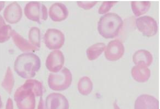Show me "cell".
I'll list each match as a JSON object with an SVG mask.
<instances>
[{
    "mask_svg": "<svg viewBox=\"0 0 160 109\" xmlns=\"http://www.w3.org/2000/svg\"><path fill=\"white\" fill-rule=\"evenodd\" d=\"M12 30V27L6 24L4 18L0 15V43L6 42L11 38Z\"/></svg>",
    "mask_w": 160,
    "mask_h": 109,
    "instance_id": "20",
    "label": "cell"
},
{
    "mask_svg": "<svg viewBox=\"0 0 160 109\" xmlns=\"http://www.w3.org/2000/svg\"><path fill=\"white\" fill-rule=\"evenodd\" d=\"M136 23L138 30L142 33L144 36L151 37L155 35L158 32L157 22L150 16L139 17L136 19Z\"/></svg>",
    "mask_w": 160,
    "mask_h": 109,
    "instance_id": "6",
    "label": "cell"
},
{
    "mask_svg": "<svg viewBox=\"0 0 160 109\" xmlns=\"http://www.w3.org/2000/svg\"><path fill=\"white\" fill-rule=\"evenodd\" d=\"M14 82L15 81L12 71L11 67H8L1 85L3 88L7 91V93L11 94L14 86Z\"/></svg>",
    "mask_w": 160,
    "mask_h": 109,
    "instance_id": "21",
    "label": "cell"
},
{
    "mask_svg": "<svg viewBox=\"0 0 160 109\" xmlns=\"http://www.w3.org/2000/svg\"><path fill=\"white\" fill-rule=\"evenodd\" d=\"M6 109H14L13 102L11 98H8L7 100Z\"/></svg>",
    "mask_w": 160,
    "mask_h": 109,
    "instance_id": "26",
    "label": "cell"
},
{
    "mask_svg": "<svg viewBox=\"0 0 160 109\" xmlns=\"http://www.w3.org/2000/svg\"><path fill=\"white\" fill-rule=\"evenodd\" d=\"M12 38L14 44L20 50L27 52H31L39 51L40 49L33 46L29 41L20 35L15 30H13L12 32Z\"/></svg>",
    "mask_w": 160,
    "mask_h": 109,
    "instance_id": "14",
    "label": "cell"
},
{
    "mask_svg": "<svg viewBox=\"0 0 160 109\" xmlns=\"http://www.w3.org/2000/svg\"><path fill=\"white\" fill-rule=\"evenodd\" d=\"M125 53V47L120 40L116 39L108 43L105 47V56L110 61H118L122 57Z\"/></svg>",
    "mask_w": 160,
    "mask_h": 109,
    "instance_id": "8",
    "label": "cell"
},
{
    "mask_svg": "<svg viewBox=\"0 0 160 109\" xmlns=\"http://www.w3.org/2000/svg\"><path fill=\"white\" fill-rule=\"evenodd\" d=\"M41 66V60L38 55L33 52H27L22 53L17 57L14 69L20 77L29 79L36 76Z\"/></svg>",
    "mask_w": 160,
    "mask_h": 109,
    "instance_id": "1",
    "label": "cell"
},
{
    "mask_svg": "<svg viewBox=\"0 0 160 109\" xmlns=\"http://www.w3.org/2000/svg\"><path fill=\"white\" fill-rule=\"evenodd\" d=\"M133 61L136 65L142 63H144L147 67H148L152 63L153 57L149 51L146 50H139L134 54Z\"/></svg>",
    "mask_w": 160,
    "mask_h": 109,
    "instance_id": "16",
    "label": "cell"
},
{
    "mask_svg": "<svg viewBox=\"0 0 160 109\" xmlns=\"http://www.w3.org/2000/svg\"><path fill=\"white\" fill-rule=\"evenodd\" d=\"M134 109H159V102L153 96L142 94L137 98Z\"/></svg>",
    "mask_w": 160,
    "mask_h": 109,
    "instance_id": "12",
    "label": "cell"
},
{
    "mask_svg": "<svg viewBox=\"0 0 160 109\" xmlns=\"http://www.w3.org/2000/svg\"><path fill=\"white\" fill-rule=\"evenodd\" d=\"M22 16V9L20 5L16 2L8 5L3 12L4 19L10 24H16L19 22Z\"/></svg>",
    "mask_w": 160,
    "mask_h": 109,
    "instance_id": "11",
    "label": "cell"
},
{
    "mask_svg": "<svg viewBox=\"0 0 160 109\" xmlns=\"http://www.w3.org/2000/svg\"><path fill=\"white\" fill-rule=\"evenodd\" d=\"M69 16V11L67 6L61 3H55L49 9V16L54 22H62Z\"/></svg>",
    "mask_w": 160,
    "mask_h": 109,
    "instance_id": "13",
    "label": "cell"
},
{
    "mask_svg": "<svg viewBox=\"0 0 160 109\" xmlns=\"http://www.w3.org/2000/svg\"><path fill=\"white\" fill-rule=\"evenodd\" d=\"M38 109H45L44 102L42 96L40 98V101L38 102Z\"/></svg>",
    "mask_w": 160,
    "mask_h": 109,
    "instance_id": "27",
    "label": "cell"
},
{
    "mask_svg": "<svg viewBox=\"0 0 160 109\" xmlns=\"http://www.w3.org/2000/svg\"><path fill=\"white\" fill-rule=\"evenodd\" d=\"M116 3H118V1H104L99 8V14H102L108 12Z\"/></svg>",
    "mask_w": 160,
    "mask_h": 109,
    "instance_id": "24",
    "label": "cell"
},
{
    "mask_svg": "<svg viewBox=\"0 0 160 109\" xmlns=\"http://www.w3.org/2000/svg\"><path fill=\"white\" fill-rule=\"evenodd\" d=\"M131 74L134 79L137 82L144 83L149 80L151 76V71L144 63H141L132 68Z\"/></svg>",
    "mask_w": 160,
    "mask_h": 109,
    "instance_id": "15",
    "label": "cell"
},
{
    "mask_svg": "<svg viewBox=\"0 0 160 109\" xmlns=\"http://www.w3.org/2000/svg\"><path fill=\"white\" fill-rule=\"evenodd\" d=\"M113 108H114V109H120V107L118 105L116 101L113 102Z\"/></svg>",
    "mask_w": 160,
    "mask_h": 109,
    "instance_id": "29",
    "label": "cell"
},
{
    "mask_svg": "<svg viewBox=\"0 0 160 109\" xmlns=\"http://www.w3.org/2000/svg\"><path fill=\"white\" fill-rule=\"evenodd\" d=\"M151 6L150 1H132V9L136 17L142 16L149 11Z\"/></svg>",
    "mask_w": 160,
    "mask_h": 109,
    "instance_id": "17",
    "label": "cell"
},
{
    "mask_svg": "<svg viewBox=\"0 0 160 109\" xmlns=\"http://www.w3.org/2000/svg\"><path fill=\"white\" fill-rule=\"evenodd\" d=\"M44 42L50 50L60 49L64 44V34L58 29H47L44 35Z\"/></svg>",
    "mask_w": 160,
    "mask_h": 109,
    "instance_id": "7",
    "label": "cell"
},
{
    "mask_svg": "<svg viewBox=\"0 0 160 109\" xmlns=\"http://www.w3.org/2000/svg\"><path fill=\"white\" fill-rule=\"evenodd\" d=\"M78 90L83 95H88L93 89V83L91 79L87 76L80 79L78 85Z\"/></svg>",
    "mask_w": 160,
    "mask_h": 109,
    "instance_id": "19",
    "label": "cell"
},
{
    "mask_svg": "<svg viewBox=\"0 0 160 109\" xmlns=\"http://www.w3.org/2000/svg\"><path fill=\"white\" fill-rule=\"evenodd\" d=\"M72 76L70 71L67 67H63L60 71L49 74L48 84L54 91H63L71 84Z\"/></svg>",
    "mask_w": 160,
    "mask_h": 109,
    "instance_id": "4",
    "label": "cell"
},
{
    "mask_svg": "<svg viewBox=\"0 0 160 109\" xmlns=\"http://www.w3.org/2000/svg\"><path fill=\"white\" fill-rule=\"evenodd\" d=\"M64 62V56L62 52L56 50L51 52L47 57L46 66L49 71L57 73L62 69Z\"/></svg>",
    "mask_w": 160,
    "mask_h": 109,
    "instance_id": "9",
    "label": "cell"
},
{
    "mask_svg": "<svg viewBox=\"0 0 160 109\" xmlns=\"http://www.w3.org/2000/svg\"><path fill=\"white\" fill-rule=\"evenodd\" d=\"M105 47V45L102 42L92 45L87 49L86 54L87 57L90 61L95 60L104 51Z\"/></svg>",
    "mask_w": 160,
    "mask_h": 109,
    "instance_id": "18",
    "label": "cell"
},
{
    "mask_svg": "<svg viewBox=\"0 0 160 109\" xmlns=\"http://www.w3.org/2000/svg\"><path fill=\"white\" fill-rule=\"evenodd\" d=\"M14 99L18 109H35V95L26 82L17 89Z\"/></svg>",
    "mask_w": 160,
    "mask_h": 109,
    "instance_id": "3",
    "label": "cell"
},
{
    "mask_svg": "<svg viewBox=\"0 0 160 109\" xmlns=\"http://www.w3.org/2000/svg\"><path fill=\"white\" fill-rule=\"evenodd\" d=\"M2 106V100H1V98L0 96V109H1Z\"/></svg>",
    "mask_w": 160,
    "mask_h": 109,
    "instance_id": "30",
    "label": "cell"
},
{
    "mask_svg": "<svg viewBox=\"0 0 160 109\" xmlns=\"http://www.w3.org/2000/svg\"><path fill=\"white\" fill-rule=\"evenodd\" d=\"M69 109V101L62 94L53 93L47 96L46 99L45 109Z\"/></svg>",
    "mask_w": 160,
    "mask_h": 109,
    "instance_id": "10",
    "label": "cell"
},
{
    "mask_svg": "<svg viewBox=\"0 0 160 109\" xmlns=\"http://www.w3.org/2000/svg\"><path fill=\"white\" fill-rule=\"evenodd\" d=\"M123 25L122 19L118 14L109 13L101 17L98 23L99 33L105 39L116 37Z\"/></svg>",
    "mask_w": 160,
    "mask_h": 109,
    "instance_id": "2",
    "label": "cell"
},
{
    "mask_svg": "<svg viewBox=\"0 0 160 109\" xmlns=\"http://www.w3.org/2000/svg\"><path fill=\"white\" fill-rule=\"evenodd\" d=\"M97 3V1H78L77 4L83 9L88 10L91 9Z\"/></svg>",
    "mask_w": 160,
    "mask_h": 109,
    "instance_id": "25",
    "label": "cell"
},
{
    "mask_svg": "<svg viewBox=\"0 0 160 109\" xmlns=\"http://www.w3.org/2000/svg\"><path fill=\"white\" fill-rule=\"evenodd\" d=\"M29 41L33 46L41 47V31L38 27H32L29 31Z\"/></svg>",
    "mask_w": 160,
    "mask_h": 109,
    "instance_id": "22",
    "label": "cell"
},
{
    "mask_svg": "<svg viewBox=\"0 0 160 109\" xmlns=\"http://www.w3.org/2000/svg\"><path fill=\"white\" fill-rule=\"evenodd\" d=\"M25 82L31 87L36 97H41L43 95V94L45 93V89L42 83L33 79H29Z\"/></svg>",
    "mask_w": 160,
    "mask_h": 109,
    "instance_id": "23",
    "label": "cell"
},
{
    "mask_svg": "<svg viewBox=\"0 0 160 109\" xmlns=\"http://www.w3.org/2000/svg\"><path fill=\"white\" fill-rule=\"evenodd\" d=\"M5 2L4 1H0V12L5 7Z\"/></svg>",
    "mask_w": 160,
    "mask_h": 109,
    "instance_id": "28",
    "label": "cell"
},
{
    "mask_svg": "<svg viewBox=\"0 0 160 109\" xmlns=\"http://www.w3.org/2000/svg\"><path fill=\"white\" fill-rule=\"evenodd\" d=\"M24 14L28 19L41 24L48 18L46 6L41 3L32 1L27 3L24 8Z\"/></svg>",
    "mask_w": 160,
    "mask_h": 109,
    "instance_id": "5",
    "label": "cell"
}]
</instances>
